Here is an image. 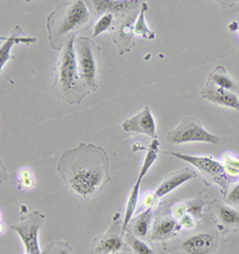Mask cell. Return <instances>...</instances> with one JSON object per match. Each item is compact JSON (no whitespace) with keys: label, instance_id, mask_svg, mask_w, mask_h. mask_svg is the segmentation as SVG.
<instances>
[{"label":"cell","instance_id":"cell-1","mask_svg":"<svg viewBox=\"0 0 239 254\" xmlns=\"http://www.w3.org/2000/svg\"><path fill=\"white\" fill-rule=\"evenodd\" d=\"M57 171L66 188L82 200L93 198L111 180L108 153L93 143L67 149L59 159Z\"/></svg>","mask_w":239,"mask_h":254},{"label":"cell","instance_id":"cell-2","mask_svg":"<svg viewBox=\"0 0 239 254\" xmlns=\"http://www.w3.org/2000/svg\"><path fill=\"white\" fill-rule=\"evenodd\" d=\"M92 14L81 0L64 1L59 4L47 17L49 46L61 52L67 40L86 31L92 23Z\"/></svg>","mask_w":239,"mask_h":254},{"label":"cell","instance_id":"cell-3","mask_svg":"<svg viewBox=\"0 0 239 254\" xmlns=\"http://www.w3.org/2000/svg\"><path fill=\"white\" fill-rule=\"evenodd\" d=\"M77 37L69 38L60 52L52 85L53 94L70 105L80 104L81 100L91 93L90 88L82 80L77 64L75 48Z\"/></svg>","mask_w":239,"mask_h":254},{"label":"cell","instance_id":"cell-4","mask_svg":"<svg viewBox=\"0 0 239 254\" xmlns=\"http://www.w3.org/2000/svg\"><path fill=\"white\" fill-rule=\"evenodd\" d=\"M163 250L169 254H225V236L213 221L203 218L193 230H183L175 238L163 242Z\"/></svg>","mask_w":239,"mask_h":254},{"label":"cell","instance_id":"cell-5","mask_svg":"<svg viewBox=\"0 0 239 254\" xmlns=\"http://www.w3.org/2000/svg\"><path fill=\"white\" fill-rule=\"evenodd\" d=\"M77 64L79 72L91 92L98 90L99 72L102 64V49L91 37L80 36L75 41Z\"/></svg>","mask_w":239,"mask_h":254},{"label":"cell","instance_id":"cell-6","mask_svg":"<svg viewBox=\"0 0 239 254\" xmlns=\"http://www.w3.org/2000/svg\"><path fill=\"white\" fill-rule=\"evenodd\" d=\"M125 234L123 216L120 212H115L109 228L92 240L91 254H131Z\"/></svg>","mask_w":239,"mask_h":254},{"label":"cell","instance_id":"cell-7","mask_svg":"<svg viewBox=\"0 0 239 254\" xmlns=\"http://www.w3.org/2000/svg\"><path fill=\"white\" fill-rule=\"evenodd\" d=\"M166 154L181 159L183 161H187L197 168L199 172L201 173L203 182L207 188L212 184L219 185L223 196L229 190V184L232 179L226 174L223 164L214 160L212 156H193L178 152H166Z\"/></svg>","mask_w":239,"mask_h":254},{"label":"cell","instance_id":"cell-8","mask_svg":"<svg viewBox=\"0 0 239 254\" xmlns=\"http://www.w3.org/2000/svg\"><path fill=\"white\" fill-rule=\"evenodd\" d=\"M167 142L171 144H181L188 142H207L219 144L220 137L211 134L203 128L201 121L194 116H187L179 122L176 128L166 134Z\"/></svg>","mask_w":239,"mask_h":254},{"label":"cell","instance_id":"cell-9","mask_svg":"<svg viewBox=\"0 0 239 254\" xmlns=\"http://www.w3.org/2000/svg\"><path fill=\"white\" fill-rule=\"evenodd\" d=\"M46 215L38 210H34L22 215L19 221L11 226L24 245L26 254H42L38 246V232L42 228Z\"/></svg>","mask_w":239,"mask_h":254},{"label":"cell","instance_id":"cell-10","mask_svg":"<svg viewBox=\"0 0 239 254\" xmlns=\"http://www.w3.org/2000/svg\"><path fill=\"white\" fill-rule=\"evenodd\" d=\"M139 13H140V8L131 11V12L114 14V24L109 31H110L111 40H113V42L116 44L117 49H119L120 55L131 52L133 47L137 44L134 26L139 17Z\"/></svg>","mask_w":239,"mask_h":254},{"label":"cell","instance_id":"cell-11","mask_svg":"<svg viewBox=\"0 0 239 254\" xmlns=\"http://www.w3.org/2000/svg\"><path fill=\"white\" fill-rule=\"evenodd\" d=\"M159 147H160V142H159V140H152L151 144H150V147L147 148V153H146L145 159H144L143 166L140 168V172H139L137 182H135V184L133 185L131 194H129L128 202H127L126 212H125V216H123V230H125V233L127 232V229H128L129 222H131L133 215H134L135 212V209H137L141 183H143V179L145 178V176L150 171V168H151L152 165L155 164L156 159H157L158 153H159Z\"/></svg>","mask_w":239,"mask_h":254},{"label":"cell","instance_id":"cell-12","mask_svg":"<svg viewBox=\"0 0 239 254\" xmlns=\"http://www.w3.org/2000/svg\"><path fill=\"white\" fill-rule=\"evenodd\" d=\"M208 216L224 235L239 232V212L231 205L220 200H212L207 206Z\"/></svg>","mask_w":239,"mask_h":254},{"label":"cell","instance_id":"cell-13","mask_svg":"<svg viewBox=\"0 0 239 254\" xmlns=\"http://www.w3.org/2000/svg\"><path fill=\"white\" fill-rule=\"evenodd\" d=\"M122 129L127 132L144 134L151 137L152 140H158L157 127H156L155 118L152 116L150 106H145L137 115L123 121Z\"/></svg>","mask_w":239,"mask_h":254},{"label":"cell","instance_id":"cell-14","mask_svg":"<svg viewBox=\"0 0 239 254\" xmlns=\"http://www.w3.org/2000/svg\"><path fill=\"white\" fill-rule=\"evenodd\" d=\"M143 2L138 0H92L86 1V5H90V12L92 16H99V14L111 13L120 14L131 12V11L139 10V6Z\"/></svg>","mask_w":239,"mask_h":254},{"label":"cell","instance_id":"cell-15","mask_svg":"<svg viewBox=\"0 0 239 254\" xmlns=\"http://www.w3.org/2000/svg\"><path fill=\"white\" fill-rule=\"evenodd\" d=\"M0 40L2 42L1 47H0V68H1V70L8 60H14L16 59L13 55H11V49H12L13 46L22 43L26 44V46H30V44L36 42V38L26 36L25 32L22 30L19 25L14 26V29H12V31H11V34L7 37L1 36Z\"/></svg>","mask_w":239,"mask_h":254},{"label":"cell","instance_id":"cell-16","mask_svg":"<svg viewBox=\"0 0 239 254\" xmlns=\"http://www.w3.org/2000/svg\"><path fill=\"white\" fill-rule=\"evenodd\" d=\"M182 232V227L178 220L169 215H160L155 220L152 224L150 238L153 241H167L175 238Z\"/></svg>","mask_w":239,"mask_h":254},{"label":"cell","instance_id":"cell-17","mask_svg":"<svg viewBox=\"0 0 239 254\" xmlns=\"http://www.w3.org/2000/svg\"><path fill=\"white\" fill-rule=\"evenodd\" d=\"M201 96L203 99L208 100L215 105L227 106V108L239 111V98L237 94L224 90V88L217 86L209 80H207L205 87L202 88Z\"/></svg>","mask_w":239,"mask_h":254},{"label":"cell","instance_id":"cell-18","mask_svg":"<svg viewBox=\"0 0 239 254\" xmlns=\"http://www.w3.org/2000/svg\"><path fill=\"white\" fill-rule=\"evenodd\" d=\"M194 178H197V173L195 171L190 170V168H181V170L170 173L169 176L160 183V185L156 189L153 194H155L156 199L159 200L166 196V194L172 192L173 190H176L178 186L183 185L184 183H187L189 180Z\"/></svg>","mask_w":239,"mask_h":254},{"label":"cell","instance_id":"cell-19","mask_svg":"<svg viewBox=\"0 0 239 254\" xmlns=\"http://www.w3.org/2000/svg\"><path fill=\"white\" fill-rule=\"evenodd\" d=\"M153 210H155V208H147L146 210L141 211L140 214H138L137 216L133 217L131 220L128 229L131 230L137 238H146L147 234H149L150 228H151Z\"/></svg>","mask_w":239,"mask_h":254},{"label":"cell","instance_id":"cell-20","mask_svg":"<svg viewBox=\"0 0 239 254\" xmlns=\"http://www.w3.org/2000/svg\"><path fill=\"white\" fill-rule=\"evenodd\" d=\"M208 80L224 90L239 94V82L227 73L224 66H218L217 68L212 70L208 75Z\"/></svg>","mask_w":239,"mask_h":254},{"label":"cell","instance_id":"cell-21","mask_svg":"<svg viewBox=\"0 0 239 254\" xmlns=\"http://www.w3.org/2000/svg\"><path fill=\"white\" fill-rule=\"evenodd\" d=\"M147 10H149V5H147L146 2H143L140 7V13H139L137 22H135L134 32H135V36L138 35V36L143 37L144 40L152 41L156 38V34L146 24L145 14L147 12Z\"/></svg>","mask_w":239,"mask_h":254},{"label":"cell","instance_id":"cell-22","mask_svg":"<svg viewBox=\"0 0 239 254\" xmlns=\"http://www.w3.org/2000/svg\"><path fill=\"white\" fill-rule=\"evenodd\" d=\"M125 240L129 248H131L133 254H156L152 247H150L149 245H146L145 242L137 238L129 229H127Z\"/></svg>","mask_w":239,"mask_h":254},{"label":"cell","instance_id":"cell-23","mask_svg":"<svg viewBox=\"0 0 239 254\" xmlns=\"http://www.w3.org/2000/svg\"><path fill=\"white\" fill-rule=\"evenodd\" d=\"M184 204L185 209H187V214L191 215L196 221H202L205 218V214H203V210L206 208L205 200L196 197V198L184 202Z\"/></svg>","mask_w":239,"mask_h":254},{"label":"cell","instance_id":"cell-24","mask_svg":"<svg viewBox=\"0 0 239 254\" xmlns=\"http://www.w3.org/2000/svg\"><path fill=\"white\" fill-rule=\"evenodd\" d=\"M223 166L227 176L231 179L239 178V158L227 153L223 158Z\"/></svg>","mask_w":239,"mask_h":254},{"label":"cell","instance_id":"cell-25","mask_svg":"<svg viewBox=\"0 0 239 254\" xmlns=\"http://www.w3.org/2000/svg\"><path fill=\"white\" fill-rule=\"evenodd\" d=\"M42 254H72V247L66 241H52L43 248Z\"/></svg>","mask_w":239,"mask_h":254},{"label":"cell","instance_id":"cell-26","mask_svg":"<svg viewBox=\"0 0 239 254\" xmlns=\"http://www.w3.org/2000/svg\"><path fill=\"white\" fill-rule=\"evenodd\" d=\"M114 19H115L114 14L111 13L102 14L101 18H98V20L94 23L92 37H97L98 35H101L102 32L110 30L111 26L114 24Z\"/></svg>","mask_w":239,"mask_h":254},{"label":"cell","instance_id":"cell-27","mask_svg":"<svg viewBox=\"0 0 239 254\" xmlns=\"http://www.w3.org/2000/svg\"><path fill=\"white\" fill-rule=\"evenodd\" d=\"M34 176L32 172L28 167H23L20 170L19 178H18V189L23 190V189H31L34 185Z\"/></svg>","mask_w":239,"mask_h":254},{"label":"cell","instance_id":"cell-28","mask_svg":"<svg viewBox=\"0 0 239 254\" xmlns=\"http://www.w3.org/2000/svg\"><path fill=\"white\" fill-rule=\"evenodd\" d=\"M224 197H225L226 204L239 205V183L233 185L232 188H229Z\"/></svg>","mask_w":239,"mask_h":254},{"label":"cell","instance_id":"cell-29","mask_svg":"<svg viewBox=\"0 0 239 254\" xmlns=\"http://www.w3.org/2000/svg\"><path fill=\"white\" fill-rule=\"evenodd\" d=\"M229 30L231 31V32H235V31H237L238 34H239V24L237 22H231L229 24Z\"/></svg>","mask_w":239,"mask_h":254},{"label":"cell","instance_id":"cell-30","mask_svg":"<svg viewBox=\"0 0 239 254\" xmlns=\"http://www.w3.org/2000/svg\"><path fill=\"white\" fill-rule=\"evenodd\" d=\"M25 254H26V253H25Z\"/></svg>","mask_w":239,"mask_h":254}]
</instances>
